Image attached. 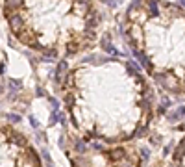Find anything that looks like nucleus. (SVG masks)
Returning a JSON list of instances; mask_svg holds the SVG:
<instances>
[{"instance_id": "20e7f679", "label": "nucleus", "mask_w": 185, "mask_h": 167, "mask_svg": "<svg viewBox=\"0 0 185 167\" xmlns=\"http://www.w3.org/2000/svg\"><path fill=\"white\" fill-rule=\"evenodd\" d=\"M65 154L72 167H143L141 149L132 143L106 145L85 141L76 132L65 134Z\"/></svg>"}, {"instance_id": "1a4fd4ad", "label": "nucleus", "mask_w": 185, "mask_h": 167, "mask_svg": "<svg viewBox=\"0 0 185 167\" xmlns=\"http://www.w3.org/2000/svg\"><path fill=\"white\" fill-rule=\"evenodd\" d=\"M30 123H32V126H35V128L39 126V123H37V121H35V117H32V115H30Z\"/></svg>"}, {"instance_id": "39448f33", "label": "nucleus", "mask_w": 185, "mask_h": 167, "mask_svg": "<svg viewBox=\"0 0 185 167\" xmlns=\"http://www.w3.org/2000/svg\"><path fill=\"white\" fill-rule=\"evenodd\" d=\"M0 167H44L30 139L6 123H0Z\"/></svg>"}, {"instance_id": "6e6552de", "label": "nucleus", "mask_w": 185, "mask_h": 167, "mask_svg": "<svg viewBox=\"0 0 185 167\" xmlns=\"http://www.w3.org/2000/svg\"><path fill=\"white\" fill-rule=\"evenodd\" d=\"M6 117H7L9 121H13V123H19V121H20V115H17V113H7Z\"/></svg>"}, {"instance_id": "7ed1b4c3", "label": "nucleus", "mask_w": 185, "mask_h": 167, "mask_svg": "<svg viewBox=\"0 0 185 167\" xmlns=\"http://www.w3.org/2000/svg\"><path fill=\"white\" fill-rule=\"evenodd\" d=\"M135 59L163 89L185 95V9L172 2H133L122 20Z\"/></svg>"}, {"instance_id": "0eeeda50", "label": "nucleus", "mask_w": 185, "mask_h": 167, "mask_svg": "<svg viewBox=\"0 0 185 167\" xmlns=\"http://www.w3.org/2000/svg\"><path fill=\"white\" fill-rule=\"evenodd\" d=\"M67 73H69V65H67V61H65V59H59V63H57V67H56V82H57L59 86L63 84Z\"/></svg>"}, {"instance_id": "f03ea898", "label": "nucleus", "mask_w": 185, "mask_h": 167, "mask_svg": "<svg viewBox=\"0 0 185 167\" xmlns=\"http://www.w3.org/2000/svg\"><path fill=\"white\" fill-rule=\"evenodd\" d=\"M0 9L17 41L41 52L44 61L93 48L102 22L93 2H2Z\"/></svg>"}, {"instance_id": "9d476101", "label": "nucleus", "mask_w": 185, "mask_h": 167, "mask_svg": "<svg viewBox=\"0 0 185 167\" xmlns=\"http://www.w3.org/2000/svg\"><path fill=\"white\" fill-rule=\"evenodd\" d=\"M2 73H4V65H0V74H2Z\"/></svg>"}, {"instance_id": "9b49d317", "label": "nucleus", "mask_w": 185, "mask_h": 167, "mask_svg": "<svg viewBox=\"0 0 185 167\" xmlns=\"http://www.w3.org/2000/svg\"><path fill=\"white\" fill-rule=\"evenodd\" d=\"M0 93H2V86H0Z\"/></svg>"}, {"instance_id": "423d86ee", "label": "nucleus", "mask_w": 185, "mask_h": 167, "mask_svg": "<svg viewBox=\"0 0 185 167\" xmlns=\"http://www.w3.org/2000/svg\"><path fill=\"white\" fill-rule=\"evenodd\" d=\"M165 167H185V136L180 139V143L176 145L169 164Z\"/></svg>"}, {"instance_id": "f257e3e1", "label": "nucleus", "mask_w": 185, "mask_h": 167, "mask_svg": "<svg viewBox=\"0 0 185 167\" xmlns=\"http://www.w3.org/2000/svg\"><path fill=\"white\" fill-rule=\"evenodd\" d=\"M61 91L74 132L85 141L126 145L150 130L156 95L133 61L91 54L69 69Z\"/></svg>"}]
</instances>
